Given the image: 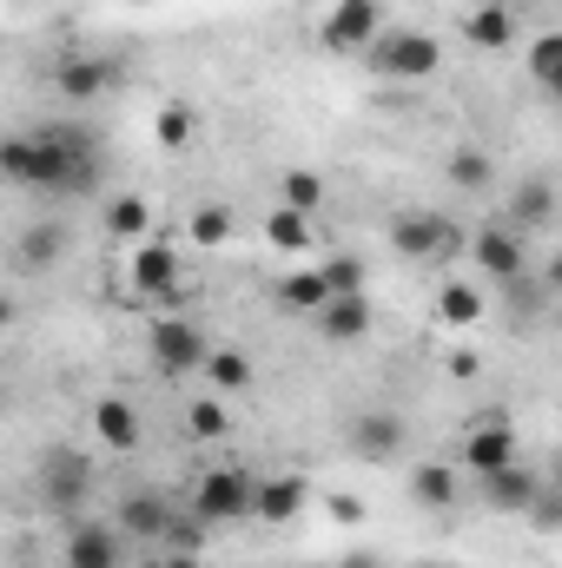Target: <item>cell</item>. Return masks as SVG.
Listing matches in <instances>:
<instances>
[{"label":"cell","mask_w":562,"mask_h":568,"mask_svg":"<svg viewBox=\"0 0 562 568\" xmlns=\"http://www.w3.org/2000/svg\"><path fill=\"white\" fill-rule=\"evenodd\" d=\"M0 185H27V192H53V199H80L100 185V140L80 126H27L0 140Z\"/></svg>","instance_id":"obj_1"},{"label":"cell","mask_w":562,"mask_h":568,"mask_svg":"<svg viewBox=\"0 0 562 568\" xmlns=\"http://www.w3.org/2000/svg\"><path fill=\"white\" fill-rule=\"evenodd\" d=\"M364 53H371V73H378L384 87H423V80H436V67H443V47H436L423 27H391V33H378Z\"/></svg>","instance_id":"obj_2"},{"label":"cell","mask_w":562,"mask_h":568,"mask_svg":"<svg viewBox=\"0 0 562 568\" xmlns=\"http://www.w3.org/2000/svg\"><path fill=\"white\" fill-rule=\"evenodd\" d=\"M33 489L53 516H80L87 496H93V456L73 449V443H47L40 463H33Z\"/></svg>","instance_id":"obj_3"},{"label":"cell","mask_w":562,"mask_h":568,"mask_svg":"<svg viewBox=\"0 0 562 568\" xmlns=\"http://www.w3.org/2000/svg\"><path fill=\"white\" fill-rule=\"evenodd\" d=\"M252 489H259V476H252V469H232V463L199 469V483H192V516H199L205 529L245 523V516H252Z\"/></svg>","instance_id":"obj_4"},{"label":"cell","mask_w":562,"mask_h":568,"mask_svg":"<svg viewBox=\"0 0 562 568\" xmlns=\"http://www.w3.org/2000/svg\"><path fill=\"white\" fill-rule=\"evenodd\" d=\"M145 351H152V371H165V377H192L199 364H205V351H212V337H205V324L199 317H152L145 324Z\"/></svg>","instance_id":"obj_5"},{"label":"cell","mask_w":562,"mask_h":568,"mask_svg":"<svg viewBox=\"0 0 562 568\" xmlns=\"http://www.w3.org/2000/svg\"><path fill=\"white\" fill-rule=\"evenodd\" d=\"M470 258H476V272L490 284L530 278V239H523L516 225H503V219H490V225L470 232Z\"/></svg>","instance_id":"obj_6"},{"label":"cell","mask_w":562,"mask_h":568,"mask_svg":"<svg viewBox=\"0 0 562 568\" xmlns=\"http://www.w3.org/2000/svg\"><path fill=\"white\" fill-rule=\"evenodd\" d=\"M378 33H384V0H331V13L318 27V40L331 53H364Z\"/></svg>","instance_id":"obj_7"},{"label":"cell","mask_w":562,"mask_h":568,"mask_svg":"<svg viewBox=\"0 0 562 568\" xmlns=\"http://www.w3.org/2000/svg\"><path fill=\"white\" fill-rule=\"evenodd\" d=\"M391 245H398V258H411V265H436L443 252H456V225H450L443 212H398V219H391Z\"/></svg>","instance_id":"obj_8"},{"label":"cell","mask_w":562,"mask_h":568,"mask_svg":"<svg viewBox=\"0 0 562 568\" xmlns=\"http://www.w3.org/2000/svg\"><path fill=\"white\" fill-rule=\"evenodd\" d=\"M179 284H185L179 252L159 245V239H140L133 258H127V291H133V297H179Z\"/></svg>","instance_id":"obj_9"},{"label":"cell","mask_w":562,"mask_h":568,"mask_svg":"<svg viewBox=\"0 0 562 568\" xmlns=\"http://www.w3.org/2000/svg\"><path fill=\"white\" fill-rule=\"evenodd\" d=\"M344 443H351V456H364V463H391V456L411 443V424H404L398 410H358V417L344 424Z\"/></svg>","instance_id":"obj_10"},{"label":"cell","mask_w":562,"mask_h":568,"mask_svg":"<svg viewBox=\"0 0 562 568\" xmlns=\"http://www.w3.org/2000/svg\"><path fill=\"white\" fill-rule=\"evenodd\" d=\"M456 463H463L470 476H490V469L516 463V429L503 424V417H483V424H470V429H463V443H456Z\"/></svg>","instance_id":"obj_11"},{"label":"cell","mask_w":562,"mask_h":568,"mask_svg":"<svg viewBox=\"0 0 562 568\" xmlns=\"http://www.w3.org/2000/svg\"><path fill=\"white\" fill-rule=\"evenodd\" d=\"M311 324H318V337L324 344H364L371 337V324H378V311H371V297L358 291V297H324L318 311H311Z\"/></svg>","instance_id":"obj_12"},{"label":"cell","mask_w":562,"mask_h":568,"mask_svg":"<svg viewBox=\"0 0 562 568\" xmlns=\"http://www.w3.org/2000/svg\"><path fill=\"white\" fill-rule=\"evenodd\" d=\"M127 562V536L113 523H73L67 529V568H120Z\"/></svg>","instance_id":"obj_13"},{"label":"cell","mask_w":562,"mask_h":568,"mask_svg":"<svg viewBox=\"0 0 562 568\" xmlns=\"http://www.w3.org/2000/svg\"><path fill=\"white\" fill-rule=\"evenodd\" d=\"M550 219H556V185H550V172L516 179V185H510V212H503V225H516V232L530 239V232H550Z\"/></svg>","instance_id":"obj_14"},{"label":"cell","mask_w":562,"mask_h":568,"mask_svg":"<svg viewBox=\"0 0 562 568\" xmlns=\"http://www.w3.org/2000/svg\"><path fill=\"white\" fill-rule=\"evenodd\" d=\"M483 483V509H496V516H523L530 509V496L543 489V476L516 456V463H503V469H490V476H476Z\"/></svg>","instance_id":"obj_15"},{"label":"cell","mask_w":562,"mask_h":568,"mask_svg":"<svg viewBox=\"0 0 562 568\" xmlns=\"http://www.w3.org/2000/svg\"><path fill=\"white\" fill-rule=\"evenodd\" d=\"M165 523H172V496H165V489H133V496H120V536H133L140 549H152V542L165 536Z\"/></svg>","instance_id":"obj_16"},{"label":"cell","mask_w":562,"mask_h":568,"mask_svg":"<svg viewBox=\"0 0 562 568\" xmlns=\"http://www.w3.org/2000/svg\"><path fill=\"white\" fill-rule=\"evenodd\" d=\"M463 40H470L476 53H510V47H516V13H510L503 0H476V7L463 13Z\"/></svg>","instance_id":"obj_17"},{"label":"cell","mask_w":562,"mask_h":568,"mask_svg":"<svg viewBox=\"0 0 562 568\" xmlns=\"http://www.w3.org/2000/svg\"><path fill=\"white\" fill-rule=\"evenodd\" d=\"M53 87H60V100L87 106V100H100V93L113 87V67H107L100 53H67V60L53 67Z\"/></svg>","instance_id":"obj_18"},{"label":"cell","mask_w":562,"mask_h":568,"mask_svg":"<svg viewBox=\"0 0 562 568\" xmlns=\"http://www.w3.org/2000/svg\"><path fill=\"white\" fill-rule=\"evenodd\" d=\"M304 496H311V483L291 476V469H284V476H259V489H252V516L272 523V529H279V523H298Z\"/></svg>","instance_id":"obj_19"},{"label":"cell","mask_w":562,"mask_h":568,"mask_svg":"<svg viewBox=\"0 0 562 568\" xmlns=\"http://www.w3.org/2000/svg\"><path fill=\"white\" fill-rule=\"evenodd\" d=\"M60 258H67V225H53V219L27 225V232L13 239V265H20V272H33V278H40V272H53Z\"/></svg>","instance_id":"obj_20"},{"label":"cell","mask_w":562,"mask_h":568,"mask_svg":"<svg viewBox=\"0 0 562 568\" xmlns=\"http://www.w3.org/2000/svg\"><path fill=\"white\" fill-rule=\"evenodd\" d=\"M93 436H100L113 456H133V449H140V410H133L127 397H100V404H93Z\"/></svg>","instance_id":"obj_21"},{"label":"cell","mask_w":562,"mask_h":568,"mask_svg":"<svg viewBox=\"0 0 562 568\" xmlns=\"http://www.w3.org/2000/svg\"><path fill=\"white\" fill-rule=\"evenodd\" d=\"M199 377L212 384V397H239V390H252V357L245 351H205V364H199Z\"/></svg>","instance_id":"obj_22"},{"label":"cell","mask_w":562,"mask_h":568,"mask_svg":"<svg viewBox=\"0 0 562 568\" xmlns=\"http://www.w3.org/2000/svg\"><path fill=\"white\" fill-rule=\"evenodd\" d=\"M272 297H279L284 311H298V317H311L331 291H324V278H318V265H298V272H284L279 284H272Z\"/></svg>","instance_id":"obj_23"},{"label":"cell","mask_w":562,"mask_h":568,"mask_svg":"<svg viewBox=\"0 0 562 568\" xmlns=\"http://www.w3.org/2000/svg\"><path fill=\"white\" fill-rule=\"evenodd\" d=\"M443 172H450L456 192H490V185H496V159L476 152V145H456V152L443 159Z\"/></svg>","instance_id":"obj_24"},{"label":"cell","mask_w":562,"mask_h":568,"mask_svg":"<svg viewBox=\"0 0 562 568\" xmlns=\"http://www.w3.org/2000/svg\"><path fill=\"white\" fill-rule=\"evenodd\" d=\"M436 317H443L450 331H470V324L483 317V291H476V284H463V278L436 284Z\"/></svg>","instance_id":"obj_25"},{"label":"cell","mask_w":562,"mask_h":568,"mask_svg":"<svg viewBox=\"0 0 562 568\" xmlns=\"http://www.w3.org/2000/svg\"><path fill=\"white\" fill-rule=\"evenodd\" d=\"M107 232H113L120 245H140L145 232H152V205H145L140 192H120V199L107 205Z\"/></svg>","instance_id":"obj_26"},{"label":"cell","mask_w":562,"mask_h":568,"mask_svg":"<svg viewBox=\"0 0 562 568\" xmlns=\"http://www.w3.org/2000/svg\"><path fill=\"white\" fill-rule=\"evenodd\" d=\"M411 503L418 509H450L456 503V463H423L411 476Z\"/></svg>","instance_id":"obj_27"},{"label":"cell","mask_w":562,"mask_h":568,"mask_svg":"<svg viewBox=\"0 0 562 568\" xmlns=\"http://www.w3.org/2000/svg\"><path fill=\"white\" fill-rule=\"evenodd\" d=\"M232 232H239V219H232L225 205H199V212L185 219V239H192L199 252H219V245H232Z\"/></svg>","instance_id":"obj_28"},{"label":"cell","mask_w":562,"mask_h":568,"mask_svg":"<svg viewBox=\"0 0 562 568\" xmlns=\"http://www.w3.org/2000/svg\"><path fill=\"white\" fill-rule=\"evenodd\" d=\"M311 239H318V232H311V219H304V212H291V205H279V212L265 219V245H272V252H284V258H298Z\"/></svg>","instance_id":"obj_29"},{"label":"cell","mask_w":562,"mask_h":568,"mask_svg":"<svg viewBox=\"0 0 562 568\" xmlns=\"http://www.w3.org/2000/svg\"><path fill=\"white\" fill-rule=\"evenodd\" d=\"M279 205L304 212V219H318V205H324V179H318L311 165H291V172L279 179Z\"/></svg>","instance_id":"obj_30"},{"label":"cell","mask_w":562,"mask_h":568,"mask_svg":"<svg viewBox=\"0 0 562 568\" xmlns=\"http://www.w3.org/2000/svg\"><path fill=\"white\" fill-rule=\"evenodd\" d=\"M192 133H199V113H192L185 100H165V106L152 113V140L165 145V152H179V145H192Z\"/></svg>","instance_id":"obj_31"},{"label":"cell","mask_w":562,"mask_h":568,"mask_svg":"<svg viewBox=\"0 0 562 568\" xmlns=\"http://www.w3.org/2000/svg\"><path fill=\"white\" fill-rule=\"evenodd\" d=\"M530 80H536L543 93L562 87V33H536V40H530Z\"/></svg>","instance_id":"obj_32"},{"label":"cell","mask_w":562,"mask_h":568,"mask_svg":"<svg viewBox=\"0 0 562 568\" xmlns=\"http://www.w3.org/2000/svg\"><path fill=\"white\" fill-rule=\"evenodd\" d=\"M185 436L192 443H219L225 436V404L205 390V397H192V410H185Z\"/></svg>","instance_id":"obj_33"},{"label":"cell","mask_w":562,"mask_h":568,"mask_svg":"<svg viewBox=\"0 0 562 568\" xmlns=\"http://www.w3.org/2000/svg\"><path fill=\"white\" fill-rule=\"evenodd\" d=\"M318 278H324V291H331V297H358L371 272H364V258H351V252H344V258H331V265H318Z\"/></svg>","instance_id":"obj_34"},{"label":"cell","mask_w":562,"mask_h":568,"mask_svg":"<svg viewBox=\"0 0 562 568\" xmlns=\"http://www.w3.org/2000/svg\"><path fill=\"white\" fill-rule=\"evenodd\" d=\"M523 516L536 523V536H556V529H562V496L550 489V483H543V489L530 496V509H523Z\"/></svg>","instance_id":"obj_35"},{"label":"cell","mask_w":562,"mask_h":568,"mask_svg":"<svg viewBox=\"0 0 562 568\" xmlns=\"http://www.w3.org/2000/svg\"><path fill=\"white\" fill-rule=\"evenodd\" d=\"M331 523H344V529L364 523V503H358V496H338V503H331Z\"/></svg>","instance_id":"obj_36"},{"label":"cell","mask_w":562,"mask_h":568,"mask_svg":"<svg viewBox=\"0 0 562 568\" xmlns=\"http://www.w3.org/2000/svg\"><path fill=\"white\" fill-rule=\"evenodd\" d=\"M450 377H476V357L470 351H450Z\"/></svg>","instance_id":"obj_37"},{"label":"cell","mask_w":562,"mask_h":568,"mask_svg":"<svg viewBox=\"0 0 562 568\" xmlns=\"http://www.w3.org/2000/svg\"><path fill=\"white\" fill-rule=\"evenodd\" d=\"M13 317H20V304H13V297H7V291H0V337H7V331H13Z\"/></svg>","instance_id":"obj_38"},{"label":"cell","mask_w":562,"mask_h":568,"mask_svg":"<svg viewBox=\"0 0 562 568\" xmlns=\"http://www.w3.org/2000/svg\"><path fill=\"white\" fill-rule=\"evenodd\" d=\"M338 568H378V556H364V549H358V556H344Z\"/></svg>","instance_id":"obj_39"},{"label":"cell","mask_w":562,"mask_h":568,"mask_svg":"<svg viewBox=\"0 0 562 568\" xmlns=\"http://www.w3.org/2000/svg\"><path fill=\"white\" fill-rule=\"evenodd\" d=\"M159 568H205V562H199V556H165Z\"/></svg>","instance_id":"obj_40"}]
</instances>
